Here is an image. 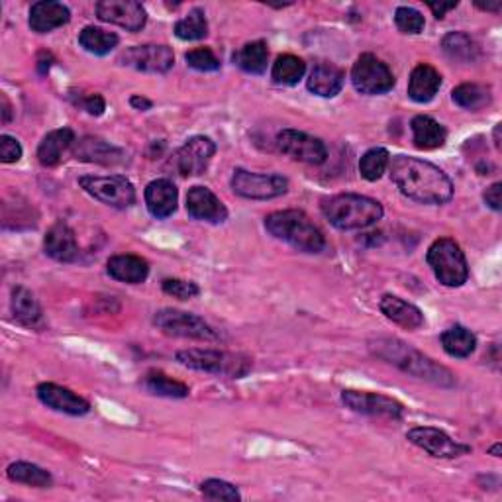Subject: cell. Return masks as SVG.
I'll return each mask as SVG.
<instances>
[{"label":"cell","mask_w":502,"mask_h":502,"mask_svg":"<svg viewBox=\"0 0 502 502\" xmlns=\"http://www.w3.org/2000/svg\"><path fill=\"white\" fill-rule=\"evenodd\" d=\"M391 179L407 198L420 205H446L454 196V183L434 163L395 156L388 161Z\"/></svg>","instance_id":"obj_1"},{"label":"cell","mask_w":502,"mask_h":502,"mask_svg":"<svg viewBox=\"0 0 502 502\" xmlns=\"http://www.w3.org/2000/svg\"><path fill=\"white\" fill-rule=\"evenodd\" d=\"M369 349L375 357H379L403 373L417 376V379L428 381L436 387L449 388L456 385V375L447 367L439 366L432 357L424 356L422 351L405 344L397 337H376L369 342Z\"/></svg>","instance_id":"obj_2"},{"label":"cell","mask_w":502,"mask_h":502,"mask_svg":"<svg viewBox=\"0 0 502 502\" xmlns=\"http://www.w3.org/2000/svg\"><path fill=\"white\" fill-rule=\"evenodd\" d=\"M267 232L303 254H320L326 237L303 210H277L266 218Z\"/></svg>","instance_id":"obj_3"},{"label":"cell","mask_w":502,"mask_h":502,"mask_svg":"<svg viewBox=\"0 0 502 502\" xmlns=\"http://www.w3.org/2000/svg\"><path fill=\"white\" fill-rule=\"evenodd\" d=\"M322 215L337 230H366L383 218L385 210L379 200L346 193L324 200Z\"/></svg>","instance_id":"obj_4"},{"label":"cell","mask_w":502,"mask_h":502,"mask_svg":"<svg viewBox=\"0 0 502 502\" xmlns=\"http://www.w3.org/2000/svg\"><path fill=\"white\" fill-rule=\"evenodd\" d=\"M177 361L188 369L230 376V379H242V376L249 373L251 366H254L251 359L242 354H232V351H220V349H198V347L179 351Z\"/></svg>","instance_id":"obj_5"},{"label":"cell","mask_w":502,"mask_h":502,"mask_svg":"<svg viewBox=\"0 0 502 502\" xmlns=\"http://www.w3.org/2000/svg\"><path fill=\"white\" fill-rule=\"evenodd\" d=\"M426 261H428L436 279L444 286L456 288L467 283L469 267L466 254H463L459 244L451 240V237H439V240H436L428 247Z\"/></svg>","instance_id":"obj_6"},{"label":"cell","mask_w":502,"mask_h":502,"mask_svg":"<svg viewBox=\"0 0 502 502\" xmlns=\"http://www.w3.org/2000/svg\"><path fill=\"white\" fill-rule=\"evenodd\" d=\"M154 324L157 328L173 337H185V340H196V342H218V334L212 328L205 318L196 316L191 312L163 308L156 312Z\"/></svg>","instance_id":"obj_7"},{"label":"cell","mask_w":502,"mask_h":502,"mask_svg":"<svg viewBox=\"0 0 502 502\" xmlns=\"http://www.w3.org/2000/svg\"><path fill=\"white\" fill-rule=\"evenodd\" d=\"M351 83L361 95H385L395 86V75L388 69L387 63L373 54H363L354 63L351 69Z\"/></svg>","instance_id":"obj_8"},{"label":"cell","mask_w":502,"mask_h":502,"mask_svg":"<svg viewBox=\"0 0 502 502\" xmlns=\"http://www.w3.org/2000/svg\"><path fill=\"white\" fill-rule=\"evenodd\" d=\"M85 193H89L98 203L112 208H128L136 203V188L124 175H110V177H95L85 175L79 179Z\"/></svg>","instance_id":"obj_9"},{"label":"cell","mask_w":502,"mask_h":502,"mask_svg":"<svg viewBox=\"0 0 502 502\" xmlns=\"http://www.w3.org/2000/svg\"><path fill=\"white\" fill-rule=\"evenodd\" d=\"M230 185L237 196L249 200H271L288 191V181L283 175L251 173L246 169H236Z\"/></svg>","instance_id":"obj_10"},{"label":"cell","mask_w":502,"mask_h":502,"mask_svg":"<svg viewBox=\"0 0 502 502\" xmlns=\"http://www.w3.org/2000/svg\"><path fill=\"white\" fill-rule=\"evenodd\" d=\"M216 154V144L206 136H195L186 140L169 161V167L179 175V177H195L203 175L212 157Z\"/></svg>","instance_id":"obj_11"},{"label":"cell","mask_w":502,"mask_h":502,"mask_svg":"<svg viewBox=\"0 0 502 502\" xmlns=\"http://www.w3.org/2000/svg\"><path fill=\"white\" fill-rule=\"evenodd\" d=\"M279 152L288 156L295 161L308 163V166H322L328 157V149H326L320 137H314L306 132L286 128L277 136Z\"/></svg>","instance_id":"obj_12"},{"label":"cell","mask_w":502,"mask_h":502,"mask_svg":"<svg viewBox=\"0 0 502 502\" xmlns=\"http://www.w3.org/2000/svg\"><path fill=\"white\" fill-rule=\"evenodd\" d=\"M118 63L144 73H167L175 65V55L169 45L146 44L126 49L118 57Z\"/></svg>","instance_id":"obj_13"},{"label":"cell","mask_w":502,"mask_h":502,"mask_svg":"<svg viewBox=\"0 0 502 502\" xmlns=\"http://www.w3.org/2000/svg\"><path fill=\"white\" fill-rule=\"evenodd\" d=\"M407 439L412 446H417L424 449L426 454L439 459H456L471 451L469 446L456 442V439H451L446 432L430 428V426H418V428H412L407 434Z\"/></svg>","instance_id":"obj_14"},{"label":"cell","mask_w":502,"mask_h":502,"mask_svg":"<svg viewBox=\"0 0 502 502\" xmlns=\"http://www.w3.org/2000/svg\"><path fill=\"white\" fill-rule=\"evenodd\" d=\"M342 400L347 408L354 412L366 414V417L400 420L405 414V407L397 398H391L381 393H367V391H344Z\"/></svg>","instance_id":"obj_15"},{"label":"cell","mask_w":502,"mask_h":502,"mask_svg":"<svg viewBox=\"0 0 502 502\" xmlns=\"http://www.w3.org/2000/svg\"><path fill=\"white\" fill-rule=\"evenodd\" d=\"M98 20L116 24L128 32H140L147 22L146 8L136 0H100L96 5Z\"/></svg>","instance_id":"obj_16"},{"label":"cell","mask_w":502,"mask_h":502,"mask_svg":"<svg viewBox=\"0 0 502 502\" xmlns=\"http://www.w3.org/2000/svg\"><path fill=\"white\" fill-rule=\"evenodd\" d=\"M186 212L191 218L208 224H222L228 220V208L224 206L222 200L208 186L200 185L188 188Z\"/></svg>","instance_id":"obj_17"},{"label":"cell","mask_w":502,"mask_h":502,"mask_svg":"<svg viewBox=\"0 0 502 502\" xmlns=\"http://www.w3.org/2000/svg\"><path fill=\"white\" fill-rule=\"evenodd\" d=\"M35 393L42 405L55 412L69 414V417H85V414L91 412V405L86 403L83 397L75 395L73 391H69V388L59 387L55 383L37 385Z\"/></svg>","instance_id":"obj_18"},{"label":"cell","mask_w":502,"mask_h":502,"mask_svg":"<svg viewBox=\"0 0 502 502\" xmlns=\"http://www.w3.org/2000/svg\"><path fill=\"white\" fill-rule=\"evenodd\" d=\"M73 156L75 159L85 163H96V166H120V163L126 161V154L120 147L91 136L75 142Z\"/></svg>","instance_id":"obj_19"},{"label":"cell","mask_w":502,"mask_h":502,"mask_svg":"<svg viewBox=\"0 0 502 502\" xmlns=\"http://www.w3.org/2000/svg\"><path fill=\"white\" fill-rule=\"evenodd\" d=\"M44 249L49 257L59 263H73L79 257L77 237H75V232L63 220L55 222L47 230L44 237Z\"/></svg>","instance_id":"obj_20"},{"label":"cell","mask_w":502,"mask_h":502,"mask_svg":"<svg viewBox=\"0 0 502 502\" xmlns=\"http://www.w3.org/2000/svg\"><path fill=\"white\" fill-rule=\"evenodd\" d=\"M146 206L149 215L157 220L169 218L175 210H177L179 191L173 181L169 179H156L146 186Z\"/></svg>","instance_id":"obj_21"},{"label":"cell","mask_w":502,"mask_h":502,"mask_svg":"<svg viewBox=\"0 0 502 502\" xmlns=\"http://www.w3.org/2000/svg\"><path fill=\"white\" fill-rule=\"evenodd\" d=\"M71 20V10L55 0H40V3L32 5L28 24L32 32L35 34H49L55 28L65 26Z\"/></svg>","instance_id":"obj_22"},{"label":"cell","mask_w":502,"mask_h":502,"mask_svg":"<svg viewBox=\"0 0 502 502\" xmlns=\"http://www.w3.org/2000/svg\"><path fill=\"white\" fill-rule=\"evenodd\" d=\"M344 85H346V71L328 61L316 63L314 69L310 71V77L306 83L308 91L322 98H334L336 95H340Z\"/></svg>","instance_id":"obj_23"},{"label":"cell","mask_w":502,"mask_h":502,"mask_svg":"<svg viewBox=\"0 0 502 502\" xmlns=\"http://www.w3.org/2000/svg\"><path fill=\"white\" fill-rule=\"evenodd\" d=\"M106 271L115 281L128 285H142L149 277V263L134 254L112 256L106 263Z\"/></svg>","instance_id":"obj_24"},{"label":"cell","mask_w":502,"mask_h":502,"mask_svg":"<svg viewBox=\"0 0 502 502\" xmlns=\"http://www.w3.org/2000/svg\"><path fill=\"white\" fill-rule=\"evenodd\" d=\"M385 316L405 330H418L424 326V314L418 306L395 295H383L379 303Z\"/></svg>","instance_id":"obj_25"},{"label":"cell","mask_w":502,"mask_h":502,"mask_svg":"<svg viewBox=\"0 0 502 502\" xmlns=\"http://www.w3.org/2000/svg\"><path fill=\"white\" fill-rule=\"evenodd\" d=\"M442 86V75L428 63H420L412 69L408 79V96L418 105H426L437 95Z\"/></svg>","instance_id":"obj_26"},{"label":"cell","mask_w":502,"mask_h":502,"mask_svg":"<svg viewBox=\"0 0 502 502\" xmlns=\"http://www.w3.org/2000/svg\"><path fill=\"white\" fill-rule=\"evenodd\" d=\"M75 146V132L71 128H59L44 136V140L37 146V161L44 167H55L61 163L67 149Z\"/></svg>","instance_id":"obj_27"},{"label":"cell","mask_w":502,"mask_h":502,"mask_svg":"<svg viewBox=\"0 0 502 502\" xmlns=\"http://www.w3.org/2000/svg\"><path fill=\"white\" fill-rule=\"evenodd\" d=\"M10 308H12V314H15L16 322H20L22 326H26V328H37V326L44 324L42 306L26 286L12 288Z\"/></svg>","instance_id":"obj_28"},{"label":"cell","mask_w":502,"mask_h":502,"mask_svg":"<svg viewBox=\"0 0 502 502\" xmlns=\"http://www.w3.org/2000/svg\"><path fill=\"white\" fill-rule=\"evenodd\" d=\"M412 142L418 149H437L447 140V130L437 120L426 115L414 116L410 122Z\"/></svg>","instance_id":"obj_29"},{"label":"cell","mask_w":502,"mask_h":502,"mask_svg":"<svg viewBox=\"0 0 502 502\" xmlns=\"http://www.w3.org/2000/svg\"><path fill=\"white\" fill-rule=\"evenodd\" d=\"M267 59H269V49L266 42H249L244 47L237 49L234 54V63L240 67L244 73L249 75H263L267 69Z\"/></svg>","instance_id":"obj_30"},{"label":"cell","mask_w":502,"mask_h":502,"mask_svg":"<svg viewBox=\"0 0 502 502\" xmlns=\"http://www.w3.org/2000/svg\"><path fill=\"white\" fill-rule=\"evenodd\" d=\"M439 340H442V347L446 354L457 359L469 357L477 347V336L471 330H467L466 326H451V328H447L442 334Z\"/></svg>","instance_id":"obj_31"},{"label":"cell","mask_w":502,"mask_h":502,"mask_svg":"<svg viewBox=\"0 0 502 502\" xmlns=\"http://www.w3.org/2000/svg\"><path fill=\"white\" fill-rule=\"evenodd\" d=\"M6 475L12 483L28 485V487H35V488H49L54 485L52 473L34 466V463H28V461L12 463V466H8V469H6Z\"/></svg>","instance_id":"obj_32"},{"label":"cell","mask_w":502,"mask_h":502,"mask_svg":"<svg viewBox=\"0 0 502 502\" xmlns=\"http://www.w3.org/2000/svg\"><path fill=\"white\" fill-rule=\"evenodd\" d=\"M444 54L457 63H475L479 59V47L466 32H449L442 40Z\"/></svg>","instance_id":"obj_33"},{"label":"cell","mask_w":502,"mask_h":502,"mask_svg":"<svg viewBox=\"0 0 502 502\" xmlns=\"http://www.w3.org/2000/svg\"><path fill=\"white\" fill-rule=\"evenodd\" d=\"M305 73H306V63L296 55L286 54V55H279L277 61L273 63L271 79L275 85L293 86L305 77Z\"/></svg>","instance_id":"obj_34"},{"label":"cell","mask_w":502,"mask_h":502,"mask_svg":"<svg viewBox=\"0 0 502 502\" xmlns=\"http://www.w3.org/2000/svg\"><path fill=\"white\" fill-rule=\"evenodd\" d=\"M79 44L85 52L93 55H108L120 44V37L115 32L86 26L79 34Z\"/></svg>","instance_id":"obj_35"},{"label":"cell","mask_w":502,"mask_h":502,"mask_svg":"<svg viewBox=\"0 0 502 502\" xmlns=\"http://www.w3.org/2000/svg\"><path fill=\"white\" fill-rule=\"evenodd\" d=\"M146 391L157 397H167V398H185L188 397V387L177 379H171L169 375L161 371H149L144 379Z\"/></svg>","instance_id":"obj_36"},{"label":"cell","mask_w":502,"mask_h":502,"mask_svg":"<svg viewBox=\"0 0 502 502\" xmlns=\"http://www.w3.org/2000/svg\"><path fill=\"white\" fill-rule=\"evenodd\" d=\"M454 103L466 110H481L491 105V91L487 89L485 85L477 83H463L456 86L454 93H451Z\"/></svg>","instance_id":"obj_37"},{"label":"cell","mask_w":502,"mask_h":502,"mask_svg":"<svg viewBox=\"0 0 502 502\" xmlns=\"http://www.w3.org/2000/svg\"><path fill=\"white\" fill-rule=\"evenodd\" d=\"M175 35L183 42H198L208 35V22L205 10L195 8L185 18L175 24Z\"/></svg>","instance_id":"obj_38"},{"label":"cell","mask_w":502,"mask_h":502,"mask_svg":"<svg viewBox=\"0 0 502 502\" xmlns=\"http://www.w3.org/2000/svg\"><path fill=\"white\" fill-rule=\"evenodd\" d=\"M388 161H391V154L385 147H373L369 152L363 154L359 161V173L366 181H379L383 173L388 169Z\"/></svg>","instance_id":"obj_39"},{"label":"cell","mask_w":502,"mask_h":502,"mask_svg":"<svg viewBox=\"0 0 502 502\" xmlns=\"http://www.w3.org/2000/svg\"><path fill=\"white\" fill-rule=\"evenodd\" d=\"M200 493H203L205 498L210 500H242V495L232 483H226L222 479H206L200 483Z\"/></svg>","instance_id":"obj_40"},{"label":"cell","mask_w":502,"mask_h":502,"mask_svg":"<svg viewBox=\"0 0 502 502\" xmlns=\"http://www.w3.org/2000/svg\"><path fill=\"white\" fill-rule=\"evenodd\" d=\"M395 24H397V28L403 34L417 35L424 30L426 20L422 16V12H418L417 8L398 6L397 12H395Z\"/></svg>","instance_id":"obj_41"},{"label":"cell","mask_w":502,"mask_h":502,"mask_svg":"<svg viewBox=\"0 0 502 502\" xmlns=\"http://www.w3.org/2000/svg\"><path fill=\"white\" fill-rule=\"evenodd\" d=\"M185 61L188 67H193L195 71H200V73H212L220 69V59L215 55V52H212L210 47L191 49V52L185 55Z\"/></svg>","instance_id":"obj_42"},{"label":"cell","mask_w":502,"mask_h":502,"mask_svg":"<svg viewBox=\"0 0 502 502\" xmlns=\"http://www.w3.org/2000/svg\"><path fill=\"white\" fill-rule=\"evenodd\" d=\"M161 288H163V293H166V295H169L173 298H179V300L195 298L200 293V288H198L196 283L185 281V279H166L161 283Z\"/></svg>","instance_id":"obj_43"},{"label":"cell","mask_w":502,"mask_h":502,"mask_svg":"<svg viewBox=\"0 0 502 502\" xmlns=\"http://www.w3.org/2000/svg\"><path fill=\"white\" fill-rule=\"evenodd\" d=\"M22 157V146L12 136H0V161L3 163H16Z\"/></svg>","instance_id":"obj_44"},{"label":"cell","mask_w":502,"mask_h":502,"mask_svg":"<svg viewBox=\"0 0 502 502\" xmlns=\"http://www.w3.org/2000/svg\"><path fill=\"white\" fill-rule=\"evenodd\" d=\"M77 106H81L85 112H89L91 116H100L106 110L105 98L100 96V95H96V93L95 95H86L81 100H77Z\"/></svg>","instance_id":"obj_45"},{"label":"cell","mask_w":502,"mask_h":502,"mask_svg":"<svg viewBox=\"0 0 502 502\" xmlns=\"http://www.w3.org/2000/svg\"><path fill=\"white\" fill-rule=\"evenodd\" d=\"M483 198H485V205L488 208H493V210H500L502 206V185L500 183H495L487 188V191L483 193Z\"/></svg>","instance_id":"obj_46"},{"label":"cell","mask_w":502,"mask_h":502,"mask_svg":"<svg viewBox=\"0 0 502 502\" xmlns=\"http://www.w3.org/2000/svg\"><path fill=\"white\" fill-rule=\"evenodd\" d=\"M457 3H428V8L434 12V16L439 20L444 18L449 10H454Z\"/></svg>","instance_id":"obj_47"},{"label":"cell","mask_w":502,"mask_h":502,"mask_svg":"<svg viewBox=\"0 0 502 502\" xmlns=\"http://www.w3.org/2000/svg\"><path fill=\"white\" fill-rule=\"evenodd\" d=\"M130 105H132L136 110H142V112H146V110H149V108L154 106L152 100L146 98V96H140V95H134V96L130 98Z\"/></svg>","instance_id":"obj_48"},{"label":"cell","mask_w":502,"mask_h":502,"mask_svg":"<svg viewBox=\"0 0 502 502\" xmlns=\"http://www.w3.org/2000/svg\"><path fill=\"white\" fill-rule=\"evenodd\" d=\"M475 6L485 10V12H495V15H498L500 8H502V3H500V0H495V3H475Z\"/></svg>","instance_id":"obj_49"},{"label":"cell","mask_w":502,"mask_h":502,"mask_svg":"<svg viewBox=\"0 0 502 502\" xmlns=\"http://www.w3.org/2000/svg\"><path fill=\"white\" fill-rule=\"evenodd\" d=\"M52 61H54L52 55H49L47 59H42V55H40V59H37V69H40L42 75H45L49 71V67H52Z\"/></svg>","instance_id":"obj_50"},{"label":"cell","mask_w":502,"mask_h":502,"mask_svg":"<svg viewBox=\"0 0 502 502\" xmlns=\"http://www.w3.org/2000/svg\"><path fill=\"white\" fill-rule=\"evenodd\" d=\"M3 122L5 124H8L10 122V118H12V106H10V103H8V98H6V95H3Z\"/></svg>","instance_id":"obj_51"},{"label":"cell","mask_w":502,"mask_h":502,"mask_svg":"<svg viewBox=\"0 0 502 502\" xmlns=\"http://www.w3.org/2000/svg\"><path fill=\"white\" fill-rule=\"evenodd\" d=\"M500 126L502 124H497V128H495V146L500 149Z\"/></svg>","instance_id":"obj_52"},{"label":"cell","mask_w":502,"mask_h":502,"mask_svg":"<svg viewBox=\"0 0 502 502\" xmlns=\"http://www.w3.org/2000/svg\"><path fill=\"white\" fill-rule=\"evenodd\" d=\"M488 454L495 456V457H500V444H495L491 449H488Z\"/></svg>","instance_id":"obj_53"}]
</instances>
